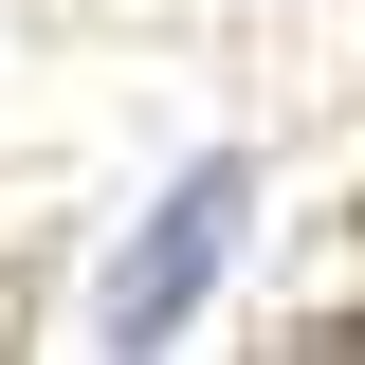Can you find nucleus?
I'll list each match as a JSON object with an SVG mask.
<instances>
[{"label":"nucleus","mask_w":365,"mask_h":365,"mask_svg":"<svg viewBox=\"0 0 365 365\" xmlns=\"http://www.w3.org/2000/svg\"><path fill=\"white\" fill-rule=\"evenodd\" d=\"M256 237V165L237 146H201V165L146 201V237L110 256V292H91V347H182V311L220 292V256Z\"/></svg>","instance_id":"obj_1"}]
</instances>
